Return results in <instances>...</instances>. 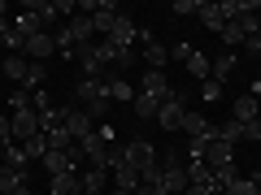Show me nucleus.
I'll use <instances>...</instances> for the list:
<instances>
[{"instance_id": "nucleus-1", "label": "nucleus", "mask_w": 261, "mask_h": 195, "mask_svg": "<svg viewBox=\"0 0 261 195\" xmlns=\"http://www.w3.org/2000/svg\"><path fill=\"white\" fill-rule=\"evenodd\" d=\"M157 169H161V191L166 195H183L187 186V165H183V156H178V152H170L166 148V156H157Z\"/></svg>"}, {"instance_id": "nucleus-2", "label": "nucleus", "mask_w": 261, "mask_h": 195, "mask_svg": "<svg viewBox=\"0 0 261 195\" xmlns=\"http://www.w3.org/2000/svg\"><path fill=\"white\" fill-rule=\"evenodd\" d=\"M118 165L135 169V174L144 178L152 165H157V148H152L148 139H130V143H122V160H118ZM118 165H113V169H118Z\"/></svg>"}, {"instance_id": "nucleus-3", "label": "nucleus", "mask_w": 261, "mask_h": 195, "mask_svg": "<svg viewBox=\"0 0 261 195\" xmlns=\"http://www.w3.org/2000/svg\"><path fill=\"white\" fill-rule=\"evenodd\" d=\"M183 113H187V91H170L166 100H161V109H157V126L161 130H178L183 126Z\"/></svg>"}, {"instance_id": "nucleus-4", "label": "nucleus", "mask_w": 261, "mask_h": 195, "mask_svg": "<svg viewBox=\"0 0 261 195\" xmlns=\"http://www.w3.org/2000/svg\"><path fill=\"white\" fill-rule=\"evenodd\" d=\"M79 9H83L87 18H92V26L100 30V35H109V30H113V22H118V5H113V0H83Z\"/></svg>"}, {"instance_id": "nucleus-5", "label": "nucleus", "mask_w": 261, "mask_h": 195, "mask_svg": "<svg viewBox=\"0 0 261 195\" xmlns=\"http://www.w3.org/2000/svg\"><path fill=\"white\" fill-rule=\"evenodd\" d=\"M9 126H13V143H27V139L39 135V113L35 109H18V113H9Z\"/></svg>"}, {"instance_id": "nucleus-6", "label": "nucleus", "mask_w": 261, "mask_h": 195, "mask_svg": "<svg viewBox=\"0 0 261 195\" xmlns=\"http://www.w3.org/2000/svg\"><path fill=\"white\" fill-rule=\"evenodd\" d=\"M74 9H79L74 0H31V5H27V13H35L44 26H48V22H57L61 13H74Z\"/></svg>"}, {"instance_id": "nucleus-7", "label": "nucleus", "mask_w": 261, "mask_h": 195, "mask_svg": "<svg viewBox=\"0 0 261 195\" xmlns=\"http://www.w3.org/2000/svg\"><path fill=\"white\" fill-rule=\"evenodd\" d=\"M65 130H70V139H87L92 135V117H87V109H79V104H65Z\"/></svg>"}, {"instance_id": "nucleus-8", "label": "nucleus", "mask_w": 261, "mask_h": 195, "mask_svg": "<svg viewBox=\"0 0 261 195\" xmlns=\"http://www.w3.org/2000/svg\"><path fill=\"white\" fill-rule=\"evenodd\" d=\"M105 39H113V44H118V48H126V52H135V48H130V44L140 39V26H135V22L126 18V13H118V22H113V30H109V35H105Z\"/></svg>"}, {"instance_id": "nucleus-9", "label": "nucleus", "mask_w": 261, "mask_h": 195, "mask_svg": "<svg viewBox=\"0 0 261 195\" xmlns=\"http://www.w3.org/2000/svg\"><path fill=\"white\" fill-rule=\"evenodd\" d=\"M53 52H57L53 30H39V35H31V39H27V48H22V56H27V61H48Z\"/></svg>"}, {"instance_id": "nucleus-10", "label": "nucleus", "mask_w": 261, "mask_h": 195, "mask_svg": "<svg viewBox=\"0 0 261 195\" xmlns=\"http://www.w3.org/2000/svg\"><path fill=\"white\" fill-rule=\"evenodd\" d=\"M140 44H144V61H148V70H166V61H170V48L161 44V39H152L148 30H140Z\"/></svg>"}, {"instance_id": "nucleus-11", "label": "nucleus", "mask_w": 261, "mask_h": 195, "mask_svg": "<svg viewBox=\"0 0 261 195\" xmlns=\"http://www.w3.org/2000/svg\"><path fill=\"white\" fill-rule=\"evenodd\" d=\"M187 182H192V186H205L209 195H222V191H218V178H214V169H209L205 160H187Z\"/></svg>"}, {"instance_id": "nucleus-12", "label": "nucleus", "mask_w": 261, "mask_h": 195, "mask_svg": "<svg viewBox=\"0 0 261 195\" xmlns=\"http://www.w3.org/2000/svg\"><path fill=\"white\" fill-rule=\"evenodd\" d=\"M140 91L144 95H152V100H166L174 87H170V78H166V70H148V74L140 78Z\"/></svg>"}, {"instance_id": "nucleus-13", "label": "nucleus", "mask_w": 261, "mask_h": 195, "mask_svg": "<svg viewBox=\"0 0 261 195\" xmlns=\"http://www.w3.org/2000/svg\"><path fill=\"white\" fill-rule=\"evenodd\" d=\"M105 91H109L113 104H130L135 95H140V91H135V83H126L122 74H109V78H105Z\"/></svg>"}, {"instance_id": "nucleus-14", "label": "nucleus", "mask_w": 261, "mask_h": 195, "mask_svg": "<svg viewBox=\"0 0 261 195\" xmlns=\"http://www.w3.org/2000/svg\"><path fill=\"white\" fill-rule=\"evenodd\" d=\"M178 130H183L187 139H209V135H214V121H205L200 113L187 109V113H183V126H178Z\"/></svg>"}, {"instance_id": "nucleus-15", "label": "nucleus", "mask_w": 261, "mask_h": 195, "mask_svg": "<svg viewBox=\"0 0 261 195\" xmlns=\"http://www.w3.org/2000/svg\"><path fill=\"white\" fill-rule=\"evenodd\" d=\"M200 22H205L209 30H218V35H222V30H226V9H222V0H205V5H200Z\"/></svg>"}, {"instance_id": "nucleus-16", "label": "nucleus", "mask_w": 261, "mask_h": 195, "mask_svg": "<svg viewBox=\"0 0 261 195\" xmlns=\"http://www.w3.org/2000/svg\"><path fill=\"white\" fill-rule=\"evenodd\" d=\"M65 26H70V35H74V44H79V48L96 44V39H92V35H96V26H92V18H87V13H74Z\"/></svg>"}, {"instance_id": "nucleus-17", "label": "nucleus", "mask_w": 261, "mask_h": 195, "mask_svg": "<svg viewBox=\"0 0 261 195\" xmlns=\"http://www.w3.org/2000/svg\"><path fill=\"white\" fill-rule=\"evenodd\" d=\"M96 95H105V83H96V78H79L74 83V100L83 104V109H92Z\"/></svg>"}, {"instance_id": "nucleus-18", "label": "nucleus", "mask_w": 261, "mask_h": 195, "mask_svg": "<svg viewBox=\"0 0 261 195\" xmlns=\"http://www.w3.org/2000/svg\"><path fill=\"white\" fill-rule=\"evenodd\" d=\"M231 117L235 121H257L261 117V100H257V95H240V100H235V113H231Z\"/></svg>"}, {"instance_id": "nucleus-19", "label": "nucleus", "mask_w": 261, "mask_h": 195, "mask_svg": "<svg viewBox=\"0 0 261 195\" xmlns=\"http://www.w3.org/2000/svg\"><path fill=\"white\" fill-rule=\"evenodd\" d=\"M27 56H18V52H9L5 61H0V70H5V78H13V83H27Z\"/></svg>"}, {"instance_id": "nucleus-20", "label": "nucleus", "mask_w": 261, "mask_h": 195, "mask_svg": "<svg viewBox=\"0 0 261 195\" xmlns=\"http://www.w3.org/2000/svg\"><path fill=\"white\" fill-rule=\"evenodd\" d=\"M83 191V174H61V178H53V195H79Z\"/></svg>"}, {"instance_id": "nucleus-21", "label": "nucleus", "mask_w": 261, "mask_h": 195, "mask_svg": "<svg viewBox=\"0 0 261 195\" xmlns=\"http://www.w3.org/2000/svg\"><path fill=\"white\" fill-rule=\"evenodd\" d=\"M130 109H135V117H144V121H157V109H161V100H152V95H135L130 100Z\"/></svg>"}, {"instance_id": "nucleus-22", "label": "nucleus", "mask_w": 261, "mask_h": 195, "mask_svg": "<svg viewBox=\"0 0 261 195\" xmlns=\"http://www.w3.org/2000/svg\"><path fill=\"white\" fill-rule=\"evenodd\" d=\"M214 135H218V139H226V143H240L244 139V121L226 117V121H218V126H214Z\"/></svg>"}, {"instance_id": "nucleus-23", "label": "nucleus", "mask_w": 261, "mask_h": 195, "mask_svg": "<svg viewBox=\"0 0 261 195\" xmlns=\"http://www.w3.org/2000/svg\"><path fill=\"white\" fill-rule=\"evenodd\" d=\"M109 169H83V191H109Z\"/></svg>"}, {"instance_id": "nucleus-24", "label": "nucleus", "mask_w": 261, "mask_h": 195, "mask_svg": "<svg viewBox=\"0 0 261 195\" xmlns=\"http://www.w3.org/2000/svg\"><path fill=\"white\" fill-rule=\"evenodd\" d=\"M13 26H18V35H22V39H31V35H39V30H44V22H39L35 13H27V9H22L18 18H13Z\"/></svg>"}, {"instance_id": "nucleus-25", "label": "nucleus", "mask_w": 261, "mask_h": 195, "mask_svg": "<svg viewBox=\"0 0 261 195\" xmlns=\"http://www.w3.org/2000/svg\"><path fill=\"white\" fill-rule=\"evenodd\" d=\"M53 44H57L61 56H79V44H74V35H70V26H57L53 30Z\"/></svg>"}, {"instance_id": "nucleus-26", "label": "nucleus", "mask_w": 261, "mask_h": 195, "mask_svg": "<svg viewBox=\"0 0 261 195\" xmlns=\"http://www.w3.org/2000/svg\"><path fill=\"white\" fill-rule=\"evenodd\" d=\"M109 182H113V186H126V191H135V186H140V174H135V169H126V165H118V169H109Z\"/></svg>"}, {"instance_id": "nucleus-27", "label": "nucleus", "mask_w": 261, "mask_h": 195, "mask_svg": "<svg viewBox=\"0 0 261 195\" xmlns=\"http://www.w3.org/2000/svg\"><path fill=\"white\" fill-rule=\"evenodd\" d=\"M31 178L27 174H18V169H9V165H0V191H18V186H27Z\"/></svg>"}, {"instance_id": "nucleus-28", "label": "nucleus", "mask_w": 261, "mask_h": 195, "mask_svg": "<svg viewBox=\"0 0 261 195\" xmlns=\"http://www.w3.org/2000/svg\"><path fill=\"white\" fill-rule=\"evenodd\" d=\"M209 70H214V61H209L205 52H192V61H187V74L205 83V78H209Z\"/></svg>"}, {"instance_id": "nucleus-29", "label": "nucleus", "mask_w": 261, "mask_h": 195, "mask_svg": "<svg viewBox=\"0 0 261 195\" xmlns=\"http://www.w3.org/2000/svg\"><path fill=\"white\" fill-rule=\"evenodd\" d=\"M235 70V52H222L214 56V70H209V78H218V83H226V74Z\"/></svg>"}, {"instance_id": "nucleus-30", "label": "nucleus", "mask_w": 261, "mask_h": 195, "mask_svg": "<svg viewBox=\"0 0 261 195\" xmlns=\"http://www.w3.org/2000/svg\"><path fill=\"white\" fill-rule=\"evenodd\" d=\"M44 78H48V65H44V61H31V65H27V91H39Z\"/></svg>"}, {"instance_id": "nucleus-31", "label": "nucleus", "mask_w": 261, "mask_h": 195, "mask_svg": "<svg viewBox=\"0 0 261 195\" xmlns=\"http://www.w3.org/2000/svg\"><path fill=\"white\" fill-rule=\"evenodd\" d=\"M22 152H27V160H44V152H48V143H44V135H35V139H27V143H18Z\"/></svg>"}, {"instance_id": "nucleus-32", "label": "nucleus", "mask_w": 261, "mask_h": 195, "mask_svg": "<svg viewBox=\"0 0 261 195\" xmlns=\"http://www.w3.org/2000/svg\"><path fill=\"white\" fill-rule=\"evenodd\" d=\"M222 195H257V178H235Z\"/></svg>"}, {"instance_id": "nucleus-33", "label": "nucleus", "mask_w": 261, "mask_h": 195, "mask_svg": "<svg viewBox=\"0 0 261 195\" xmlns=\"http://www.w3.org/2000/svg\"><path fill=\"white\" fill-rule=\"evenodd\" d=\"M222 44H226V52H235V48H244V30L235 26V22H226V30H222Z\"/></svg>"}, {"instance_id": "nucleus-34", "label": "nucleus", "mask_w": 261, "mask_h": 195, "mask_svg": "<svg viewBox=\"0 0 261 195\" xmlns=\"http://www.w3.org/2000/svg\"><path fill=\"white\" fill-rule=\"evenodd\" d=\"M18 109H31V91L27 87H18V91L9 95V113H18Z\"/></svg>"}, {"instance_id": "nucleus-35", "label": "nucleus", "mask_w": 261, "mask_h": 195, "mask_svg": "<svg viewBox=\"0 0 261 195\" xmlns=\"http://www.w3.org/2000/svg\"><path fill=\"white\" fill-rule=\"evenodd\" d=\"M200 95H205L209 104H214V100H222V83H218V78H205V87H200Z\"/></svg>"}, {"instance_id": "nucleus-36", "label": "nucleus", "mask_w": 261, "mask_h": 195, "mask_svg": "<svg viewBox=\"0 0 261 195\" xmlns=\"http://www.w3.org/2000/svg\"><path fill=\"white\" fill-rule=\"evenodd\" d=\"M192 52H196L192 44H174V48H170V61H183L187 65V61H192Z\"/></svg>"}, {"instance_id": "nucleus-37", "label": "nucleus", "mask_w": 261, "mask_h": 195, "mask_svg": "<svg viewBox=\"0 0 261 195\" xmlns=\"http://www.w3.org/2000/svg\"><path fill=\"white\" fill-rule=\"evenodd\" d=\"M0 143L13 148V126H9V113H0Z\"/></svg>"}, {"instance_id": "nucleus-38", "label": "nucleus", "mask_w": 261, "mask_h": 195, "mask_svg": "<svg viewBox=\"0 0 261 195\" xmlns=\"http://www.w3.org/2000/svg\"><path fill=\"white\" fill-rule=\"evenodd\" d=\"M200 5H205V0H174L170 13H200Z\"/></svg>"}, {"instance_id": "nucleus-39", "label": "nucleus", "mask_w": 261, "mask_h": 195, "mask_svg": "<svg viewBox=\"0 0 261 195\" xmlns=\"http://www.w3.org/2000/svg\"><path fill=\"white\" fill-rule=\"evenodd\" d=\"M244 139H248V143L261 139V117H257V121H244Z\"/></svg>"}, {"instance_id": "nucleus-40", "label": "nucleus", "mask_w": 261, "mask_h": 195, "mask_svg": "<svg viewBox=\"0 0 261 195\" xmlns=\"http://www.w3.org/2000/svg\"><path fill=\"white\" fill-rule=\"evenodd\" d=\"M244 52H252V56H261V35H248V39H244Z\"/></svg>"}, {"instance_id": "nucleus-41", "label": "nucleus", "mask_w": 261, "mask_h": 195, "mask_svg": "<svg viewBox=\"0 0 261 195\" xmlns=\"http://www.w3.org/2000/svg\"><path fill=\"white\" fill-rule=\"evenodd\" d=\"M135 195H166V191H161V186H152V182H140V186H135Z\"/></svg>"}, {"instance_id": "nucleus-42", "label": "nucleus", "mask_w": 261, "mask_h": 195, "mask_svg": "<svg viewBox=\"0 0 261 195\" xmlns=\"http://www.w3.org/2000/svg\"><path fill=\"white\" fill-rule=\"evenodd\" d=\"M105 195H135V191H126V186H109Z\"/></svg>"}, {"instance_id": "nucleus-43", "label": "nucleus", "mask_w": 261, "mask_h": 195, "mask_svg": "<svg viewBox=\"0 0 261 195\" xmlns=\"http://www.w3.org/2000/svg\"><path fill=\"white\" fill-rule=\"evenodd\" d=\"M183 195H209V191H205V186H187Z\"/></svg>"}, {"instance_id": "nucleus-44", "label": "nucleus", "mask_w": 261, "mask_h": 195, "mask_svg": "<svg viewBox=\"0 0 261 195\" xmlns=\"http://www.w3.org/2000/svg\"><path fill=\"white\" fill-rule=\"evenodd\" d=\"M252 95H257V100H261V78H257V83H252Z\"/></svg>"}, {"instance_id": "nucleus-45", "label": "nucleus", "mask_w": 261, "mask_h": 195, "mask_svg": "<svg viewBox=\"0 0 261 195\" xmlns=\"http://www.w3.org/2000/svg\"><path fill=\"white\" fill-rule=\"evenodd\" d=\"M5 156H9V148H5V143H0V165H5Z\"/></svg>"}, {"instance_id": "nucleus-46", "label": "nucleus", "mask_w": 261, "mask_h": 195, "mask_svg": "<svg viewBox=\"0 0 261 195\" xmlns=\"http://www.w3.org/2000/svg\"><path fill=\"white\" fill-rule=\"evenodd\" d=\"M83 195H105V191H83Z\"/></svg>"}, {"instance_id": "nucleus-47", "label": "nucleus", "mask_w": 261, "mask_h": 195, "mask_svg": "<svg viewBox=\"0 0 261 195\" xmlns=\"http://www.w3.org/2000/svg\"><path fill=\"white\" fill-rule=\"evenodd\" d=\"M0 52H5V35H0Z\"/></svg>"}, {"instance_id": "nucleus-48", "label": "nucleus", "mask_w": 261, "mask_h": 195, "mask_svg": "<svg viewBox=\"0 0 261 195\" xmlns=\"http://www.w3.org/2000/svg\"><path fill=\"white\" fill-rule=\"evenodd\" d=\"M257 195H261V182H257Z\"/></svg>"}, {"instance_id": "nucleus-49", "label": "nucleus", "mask_w": 261, "mask_h": 195, "mask_svg": "<svg viewBox=\"0 0 261 195\" xmlns=\"http://www.w3.org/2000/svg\"><path fill=\"white\" fill-rule=\"evenodd\" d=\"M257 182H261V174H257Z\"/></svg>"}, {"instance_id": "nucleus-50", "label": "nucleus", "mask_w": 261, "mask_h": 195, "mask_svg": "<svg viewBox=\"0 0 261 195\" xmlns=\"http://www.w3.org/2000/svg\"><path fill=\"white\" fill-rule=\"evenodd\" d=\"M79 195H83V191H79Z\"/></svg>"}]
</instances>
